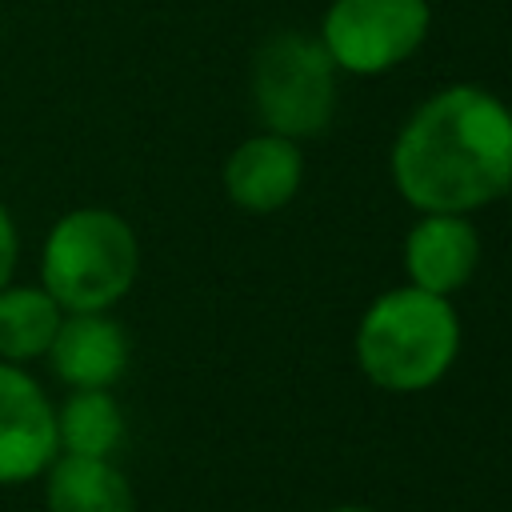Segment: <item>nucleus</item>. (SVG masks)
I'll return each mask as SVG.
<instances>
[{
	"label": "nucleus",
	"mask_w": 512,
	"mask_h": 512,
	"mask_svg": "<svg viewBox=\"0 0 512 512\" xmlns=\"http://www.w3.org/2000/svg\"><path fill=\"white\" fill-rule=\"evenodd\" d=\"M336 512H368V508H336Z\"/></svg>",
	"instance_id": "14"
},
{
	"label": "nucleus",
	"mask_w": 512,
	"mask_h": 512,
	"mask_svg": "<svg viewBox=\"0 0 512 512\" xmlns=\"http://www.w3.org/2000/svg\"><path fill=\"white\" fill-rule=\"evenodd\" d=\"M12 264H16V224H12V216L0 204V288L12 276Z\"/></svg>",
	"instance_id": "13"
},
{
	"label": "nucleus",
	"mask_w": 512,
	"mask_h": 512,
	"mask_svg": "<svg viewBox=\"0 0 512 512\" xmlns=\"http://www.w3.org/2000/svg\"><path fill=\"white\" fill-rule=\"evenodd\" d=\"M52 512H132L128 480L104 456H64L48 472Z\"/></svg>",
	"instance_id": "10"
},
{
	"label": "nucleus",
	"mask_w": 512,
	"mask_h": 512,
	"mask_svg": "<svg viewBox=\"0 0 512 512\" xmlns=\"http://www.w3.org/2000/svg\"><path fill=\"white\" fill-rule=\"evenodd\" d=\"M476 256H480L476 228L452 212H428L408 232V244H404V264L412 284L436 296L456 292L472 276Z\"/></svg>",
	"instance_id": "7"
},
{
	"label": "nucleus",
	"mask_w": 512,
	"mask_h": 512,
	"mask_svg": "<svg viewBox=\"0 0 512 512\" xmlns=\"http://www.w3.org/2000/svg\"><path fill=\"white\" fill-rule=\"evenodd\" d=\"M60 304L40 288H0V356L32 360L52 348Z\"/></svg>",
	"instance_id": "11"
},
{
	"label": "nucleus",
	"mask_w": 512,
	"mask_h": 512,
	"mask_svg": "<svg viewBox=\"0 0 512 512\" xmlns=\"http://www.w3.org/2000/svg\"><path fill=\"white\" fill-rule=\"evenodd\" d=\"M124 420L104 388H76V396L56 416V440L72 456H108L120 444Z\"/></svg>",
	"instance_id": "12"
},
{
	"label": "nucleus",
	"mask_w": 512,
	"mask_h": 512,
	"mask_svg": "<svg viewBox=\"0 0 512 512\" xmlns=\"http://www.w3.org/2000/svg\"><path fill=\"white\" fill-rule=\"evenodd\" d=\"M428 32V0H336L324 16V48L336 68L384 72L408 60Z\"/></svg>",
	"instance_id": "5"
},
{
	"label": "nucleus",
	"mask_w": 512,
	"mask_h": 512,
	"mask_svg": "<svg viewBox=\"0 0 512 512\" xmlns=\"http://www.w3.org/2000/svg\"><path fill=\"white\" fill-rule=\"evenodd\" d=\"M48 352L72 388H108L128 364L124 328L100 312H72V320H60Z\"/></svg>",
	"instance_id": "9"
},
{
	"label": "nucleus",
	"mask_w": 512,
	"mask_h": 512,
	"mask_svg": "<svg viewBox=\"0 0 512 512\" xmlns=\"http://www.w3.org/2000/svg\"><path fill=\"white\" fill-rule=\"evenodd\" d=\"M460 348V324L444 296L424 288L384 292L360 320L356 356L368 380L392 392L436 384Z\"/></svg>",
	"instance_id": "2"
},
{
	"label": "nucleus",
	"mask_w": 512,
	"mask_h": 512,
	"mask_svg": "<svg viewBox=\"0 0 512 512\" xmlns=\"http://www.w3.org/2000/svg\"><path fill=\"white\" fill-rule=\"evenodd\" d=\"M392 176L408 204L464 216L512 184V112L480 88L432 96L392 148Z\"/></svg>",
	"instance_id": "1"
},
{
	"label": "nucleus",
	"mask_w": 512,
	"mask_h": 512,
	"mask_svg": "<svg viewBox=\"0 0 512 512\" xmlns=\"http://www.w3.org/2000/svg\"><path fill=\"white\" fill-rule=\"evenodd\" d=\"M56 444V412L40 384L16 364H0V484L44 472Z\"/></svg>",
	"instance_id": "6"
},
{
	"label": "nucleus",
	"mask_w": 512,
	"mask_h": 512,
	"mask_svg": "<svg viewBox=\"0 0 512 512\" xmlns=\"http://www.w3.org/2000/svg\"><path fill=\"white\" fill-rule=\"evenodd\" d=\"M256 104L276 136H312L336 108V60L304 32L272 36L256 56Z\"/></svg>",
	"instance_id": "4"
},
{
	"label": "nucleus",
	"mask_w": 512,
	"mask_h": 512,
	"mask_svg": "<svg viewBox=\"0 0 512 512\" xmlns=\"http://www.w3.org/2000/svg\"><path fill=\"white\" fill-rule=\"evenodd\" d=\"M508 188H512V184H508Z\"/></svg>",
	"instance_id": "15"
},
{
	"label": "nucleus",
	"mask_w": 512,
	"mask_h": 512,
	"mask_svg": "<svg viewBox=\"0 0 512 512\" xmlns=\"http://www.w3.org/2000/svg\"><path fill=\"white\" fill-rule=\"evenodd\" d=\"M136 236L104 208L64 216L44 244V288L60 308L104 312L136 280Z\"/></svg>",
	"instance_id": "3"
},
{
	"label": "nucleus",
	"mask_w": 512,
	"mask_h": 512,
	"mask_svg": "<svg viewBox=\"0 0 512 512\" xmlns=\"http://www.w3.org/2000/svg\"><path fill=\"white\" fill-rule=\"evenodd\" d=\"M300 176H304V160H300L296 144L276 132L244 140L224 164L228 196L248 212L284 208L292 200V192L300 188Z\"/></svg>",
	"instance_id": "8"
}]
</instances>
